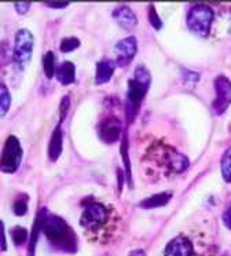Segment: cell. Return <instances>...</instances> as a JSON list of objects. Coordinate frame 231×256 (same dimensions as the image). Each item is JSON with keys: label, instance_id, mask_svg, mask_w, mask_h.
Instances as JSON below:
<instances>
[{"label": "cell", "instance_id": "cell-1", "mask_svg": "<svg viewBox=\"0 0 231 256\" xmlns=\"http://www.w3.org/2000/svg\"><path fill=\"white\" fill-rule=\"evenodd\" d=\"M117 212L104 202L95 200L84 201V211L80 218V226L94 240L108 241L117 230Z\"/></svg>", "mask_w": 231, "mask_h": 256}, {"label": "cell", "instance_id": "cell-2", "mask_svg": "<svg viewBox=\"0 0 231 256\" xmlns=\"http://www.w3.org/2000/svg\"><path fill=\"white\" fill-rule=\"evenodd\" d=\"M43 233L48 242L56 250L74 254L77 250V236L64 218L47 214L43 224Z\"/></svg>", "mask_w": 231, "mask_h": 256}, {"label": "cell", "instance_id": "cell-3", "mask_svg": "<svg viewBox=\"0 0 231 256\" xmlns=\"http://www.w3.org/2000/svg\"><path fill=\"white\" fill-rule=\"evenodd\" d=\"M152 82L150 72L144 65H139L135 69L134 78L128 82V92H126V118L132 122L142 105L143 98L146 96Z\"/></svg>", "mask_w": 231, "mask_h": 256}, {"label": "cell", "instance_id": "cell-4", "mask_svg": "<svg viewBox=\"0 0 231 256\" xmlns=\"http://www.w3.org/2000/svg\"><path fill=\"white\" fill-rule=\"evenodd\" d=\"M148 153L153 157V160L158 162L160 166L168 168L170 172L180 174L186 171L187 167H188L187 157L178 153L175 149H172L170 146L157 145L153 149H150Z\"/></svg>", "mask_w": 231, "mask_h": 256}, {"label": "cell", "instance_id": "cell-5", "mask_svg": "<svg viewBox=\"0 0 231 256\" xmlns=\"http://www.w3.org/2000/svg\"><path fill=\"white\" fill-rule=\"evenodd\" d=\"M214 14L206 4H197L187 14V26L192 34L201 38H206L210 32Z\"/></svg>", "mask_w": 231, "mask_h": 256}, {"label": "cell", "instance_id": "cell-6", "mask_svg": "<svg viewBox=\"0 0 231 256\" xmlns=\"http://www.w3.org/2000/svg\"><path fill=\"white\" fill-rule=\"evenodd\" d=\"M22 146L20 140L10 135L4 142L3 150L0 154V171L4 174H14L20 168L22 162Z\"/></svg>", "mask_w": 231, "mask_h": 256}, {"label": "cell", "instance_id": "cell-7", "mask_svg": "<svg viewBox=\"0 0 231 256\" xmlns=\"http://www.w3.org/2000/svg\"><path fill=\"white\" fill-rule=\"evenodd\" d=\"M33 34L28 29H20L16 34V46H14V61L24 68L29 64L33 52Z\"/></svg>", "mask_w": 231, "mask_h": 256}, {"label": "cell", "instance_id": "cell-8", "mask_svg": "<svg viewBox=\"0 0 231 256\" xmlns=\"http://www.w3.org/2000/svg\"><path fill=\"white\" fill-rule=\"evenodd\" d=\"M216 100L214 102V112L223 114L231 104V82L224 76H219L214 80Z\"/></svg>", "mask_w": 231, "mask_h": 256}, {"label": "cell", "instance_id": "cell-9", "mask_svg": "<svg viewBox=\"0 0 231 256\" xmlns=\"http://www.w3.org/2000/svg\"><path fill=\"white\" fill-rule=\"evenodd\" d=\"M116 50V64L118 66H126L130 62L134 60V56L136 54L138 44L136 39L134 36H130V38H126V39L120 40L114 47Z\"/></svg>", "mask_w": 231, "mask_h": 256}, {"label": "cell", "instance_id": "cell-10", "mask_svg": "<svg viewBox=\"0 0 231 256\" xmlns=\"http://www.w3.org/2000/svg\"><path fill=\"white\" fill-rule=\"evenodd\" d=\"M194 248L190 240L184 236H178L166 244L162 256H192Z\"/></svg>", "mask_w": 231, "mask_h": 256}, {"label": "cell", "instance_id": "cell-11", "mask_svg": "<svg viewBox=\"0 0 231 256\" xmlns=\"http://www.w3.org/2000/svg\"><path fill=\"white\" fill-rule=\"evenodd\" d=\"M121 135V122L117 117H108L99 127V136L106 144H114Z\"/></svg>", "mask_w": 231, "mask_h": 256}, {"label": "cell", "instance_id": "cell-12", "mask_svg": "<svg viewBox=\"0 0 231 256\" xmlns=\"http://www.w3.org/2000/svg\"><path fill=\"white\" fill-rule=\"evenodd\" d=\"M47 208L43 206L40 208L36 214V218H34V222H33L32 226V233H30V238H29V244H28V256H34V252H36V244H38V240L40 233L43 232V224L44 220H46V216H47Z\"/></svg>", "mask_w": 231, "mask_h": 256}, {"label": "cell", "instance_id": "cell-13", "mask_svg": "<svg viewBox=\"0 0 231 256\" xmlns=\"http://www.w3.org/2000/svg\"><path fill=\"white\" fill-rule=\"evenodd\" d=\"M113 18L118 22V25H120L121 28L126 29V30L135 28L138 24V20L136 17H135L134 12H132L130 7L126 6H120L117 7V8H114V12H113Z\"/></svg>", "mask_w": 231, "mask_h": 256}, {"label": "cell", "instance_id": "cell-14", "mask_svg": "<svg viewBox=\"0 0 231 256\" xmlns=\"http://www.w3.org/2000/svg\"><path fill=\"white\" fill-rule=\"evenodd\" d=\"M55 76H56L58 82L62 86H69V84L74 83V80H76V68H74V64L70 61L62 62L60 66L56 68Z\"/></svg>", "mask_w": 231, "mask_h": 256}, {"label": "cell", "instance_id": "cell-15", "mask_svg": "<svg viewBox=\"0 0 231 256\" xmlns=\"http://www.w3.org/2000/svg\"><path fill=\"white\" fill-rule=\"evenodd\" d=\"M62 142H64V132H62L60 124L55 127L48 144V158L51 162H56L60 158V153H62Z\"/></svg>", "mask_w": 231, "mask_h": 256}, {"label": "cell", "instance_id": "cell-16", "mask_svg": "<svg viewBox=\"0 0 231 256\" xmlns=\"http://www.w3.org/2000/svg\"><path fill=\"white\" fill-rule=\"evenodd\" d=\"M116 65L117 64L114 61H112V60H102L100 62H98V65H96V73H95V83H108L110 78L113 76V73H114Z\"/></svg>", "mask_w": 231, "mask_h": 256}, {"label": "cell", "instance_id": "cell-17", "mask_svg": "<svg viewBox=\"0 0 231 256\" xmlns=\"http://www.w3.org/2000/svg\"><path fill=\"white\" fill-rule=\"evenodd\" d=\"M172 198V193L170 192H164V193H158L152 197H148L143 201H140L139 206H142L144 210H153V208H160V206H166Z\"/></svg>", "mask_w": 231, "mask_h": 256}, {"label": "cell", "instance_id": "cell-18", "mask_svg": "<svg viewBox=\"0 0 231 256\" xmlns=\"http://www.w3.org/2000/svg\"><path fill=\"white\" fill-rule=\"evenodd\" d=\"M11 105V95L4 84H0V117L7 114Z\"/></svg>", "mask_w": 231, "mask_h": 256}, {"label": "cell", "instance_id": "cell-19", "mask_svg": "<svg viewBox=\"0 0 231 256\" xmlns=\"http://www.w3.org/2000/svg\"><path fill=\"white\" fill-rule=\"evenodd\" d=\"M43 69L46 76L48 78H54L56 68H55V56L52 51H47L43 56Z\"/></svg>", "mask_w": 231, "mask_h": 256}, {"label": "cell", "instance_id": "cell-20", "mask_svg": "<svg viewBox=\"0 0 231 256\" xmlns=\"http://www.w3.org/2000/svg\"><path fill=\"white\" fill-rule=\"evenodd\" d=\"M222 175L226 182L231 184V148L224 152V154L222 157Z\"/></svg>", "mask_w": 231, "mask_h": 256}, {"label": "cell", "instance_id": "cell-21", "mask_svg": "<svg viewBox=\"0 0 231 256\" xmlns=\"http://www.w3.org/2000/svg\"><path fill=\"white\" fill-rule=\"evenodd\" d=\"M11 238L14 241L16 246H21L24 242H26L28 240V230L21 228V226H16L11 228Z\"/></svg>", "mask_w": 231, "mask_h": 256}, {"label": "cell", "instance_id": "cell-22", "mask_svg": "<svg viewBox=\"0 0 231 256\" xmlns=\"http://www.w3.org/2000/svg\"><path fill=\"white\" fill-rule=\"evenodd\" d=\"M28 196H21V197H18L16 201H14V204H12V212H14V215L16 216H24L28 211Z\"/></svg>", "mask_w": 231, "mask_h": 256}, {"label": "cell", "instance_id": "cell-23", "mask_svg": "<svg viewBox=\"0 0 231 256\" xmlns=\"http://www.w3.org/2000/svg\"><path fill=\"white\" fill-rule=\"evenodd\" d=\"M80 47V40L74 38V36H72V38H65V39L60 40V50L62 52H70V51L76 50Z\"/></svg>", "mask_w": 231, "mask_h": 256}, {"label": "cell", "instance_id": "cell-24", "mask_svg": "<svg viewBox=\"0 0 231 256\" xmlns=\"http://www.w3.org/2000/svg\"><path fill=\"white\" fill-rule=\"evenodd\" d=\"M148 22L152 24V26H153L156 30H160L161 26H162L161 18L158 17V14H157V12H156V8H154L153 4H150V6H148Z\"/></svg>", "mask_w": 231, "mask_h": 256}, {"label": "cell", "instance_id": "cell-25", "mask_svg": "<svg viewBox=\"0 0 231 256\" xmlns=\"http://www.w3.org/2000/svg\"><path fill=\"white\" fill-rule=\"evenodd\" d=\"M69 108H70V100H69L68 95H65V96L60 100V124H62V122H64L66 118V116H68Z\"/></svg>", "mask_w": 231, "mask_h": 256}, {"label": "cell", "instance_id": "cell-26", "mask_svg": "<svg viewBox=\"0 0 231 256\" xmlns=\"http://www.w3.org/2000/svg\"><path fill=\"white\" fill-rule=\"evenodd\" d=\"M7 250V240H6V232H4V223L0 220V252H6Z\"/></svg>", "mask_w": 231, "mask_h": 256}, {"label": "cell", "instance_id": "cell-27", "mask_svg": "<svg viewBox=\"0 0 231 256\" xmlns=\"http://www.w3.org/2000/svg\"><path fill=\"white\" fill-rule=\"evenodd\" d=\"M29 7H30V3H26V2H21V3H16L14 4V8H16L18 14H25V12H28Z\"/></svg>", "mask_w": 231, "mask_h": 256}, {"label": "cell", "instance_id": "cell-28", "mask_svg": "<svg viewBox=\"0 0 231 256\" xmlns=\"http://www.w3.org/2000/svg\"><path fill=\"white\" fill-rule=\"evenodd\" d=\"M223 222H224L226 228L231 230V206L223 214Z\"/></svg>", "mask_w": 231, "mask_h": 256}, {"label": "cell", "instance_id": "cell-29", "mask_svg": "<svg viewBox=\"0 0 231 256\" xmlns=\"http://www.w3.org/2000/svg\"><path fill=\"white\" fill-rule=\"evenodd\" d=\"M46 6L51 7V8H64V7L68 6V3H54V2H50V3H46Z\"/></svg>", "mask_w": 231, "mask_h": 256}, {"label": "cell", "instance_id": "cell-30", "mask_svg": "<svg viewBox=\"0 0 231 256\" xmlns=\"http://www.w3.org/2000/svg\"><path fill=\"white\" fill-rule=\"evenodd\" d=\"M130 256H146L144 255V252L142 250H132L131 255Z\"/></svg>", "mask_w": 231, "mask_h": 256}]
</instances>
